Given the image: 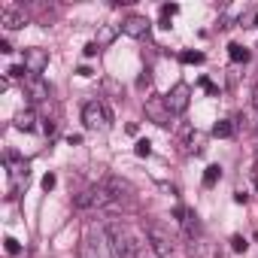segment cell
I'll use <instances>...</instances> for the list:
<instances>
[{"label":"cell","mask_w":258,"mask_h":258,"mask_svg":"<svg viewBox=\"0 0 258 258\" xmlns=\"http://www.w3.org/2000/svg\"><path fill=\"white\" fill-rule=\"evenodd\" d=\"M118 31H121V25H100V28H97V37H94V43H97L100 49H106L109 43H115Z\"/></svg>","instance_id":"cell-13"},{"label":"cell","mask_w":258,"mask_h":258,"mask_svg":"<svg viewBox=\"0 0 258 258\" xmlns=\"http://www.w3.org/2000/svg\"><path fill=\"white\" fill-rule=\"evenodd\" d=\"M134 152H137L140 158H149V155H152V143H149V140H137V146H134Z\"/></svg>","instance_id":"cell-20"},{"label":"cell","mask_w":258,"mask_h":258,"mask_svg":"<svg viewBox=\"0 0 258 258\" xmlns=\"http://www.w3.org/2000/svg\"><path fill=\"white\" fill-rule=\"evenodd\" d=\"M146 243H149V249H152L155 258H170V255H173V237H170L158 222L146 225Z\"/></svg>","instance_id":"cell-2"},{"label":"cell","mask_w":258,"mask_h":258,"mask_svg":"<svg viewBox=\"0 0 258 258\" xmlns=\"http://www.w3.org/2000/svg\"><path fill=\"white\" fill-rule=\"evenodd\" d=\"M13 124L19 127V131H34V124H37V112H34V109H22V112H16Z\"/></svg>","instance_id":"cell-14"},{"label":"cell","mask_w":258,"mask_h":258,"mask_svg":"<svg viewBox=\"0 0 258 258\" xmlns=\"http://www.w3.org/2000/svg\"><path fill=\"white\" fill-rule=\"evenodd\" d=\"M255 188H258V185H255Z\"/></svg>","instance_id":"cell-33"},{"label":"cell","mask_w":258,"mask_h":258,"mask_svg":"<svg viewBox=\"0 0 258 258\" xmlns=\"http://www.w3.org/2000/svg\"><path fill=\"white\" fill-rule=\"evenodd\" d=\"M152 258H155V255H152Z\"/></svg>","instance_id":"cell-34"},{"label":"cell","mask_w":258,"mask_h":258,"mask_svg":"<svg viewBox=\"0 0 258 258\" xmlns=\"http://www.w3.org/2000/svg\"><path fill=\"white\" fill-rule=\"evenodd\" d=\"M55 182H58V176H55V173H46V176H43V188H46V191H52V188H55Z\"/></svg>","instance_id":"cell-23"},{"label":"cell","mask_w":258,"mask_h":258,"mask_svg":"<svg viewBox=\"0 0 258 258\" xmlns=\"http://www.w3.org/2000/svg\"><path fill=\"white\" fill-rule=\"evenodd\" d=\"M231 134H234V124L228 118H222V121L213 124V137H231Z\"/></svg>","instance_id":"cell-17"},{"label":"cell","mask_w":258,"mask_h":258,"mask_svg":"<svg viewBox=\"0 0 258 258\" xmlns=\"http://www.w3.org/2000/svg\"><path fill=\"white\" fill-rule=\"evenodd\" d=\"M4 246H7V252H10V255H19V252H22V243H19L16 237H7V240H4Z\"/></svg>","instance_id":"cell-21"},{"label":"cell","mask_w":258,"mask_h":258,"mask_svg":"<svg viewBox=\"0 0 258 258\" xmlns=\"http://www.w3.org/2000/svg\"><path fill=\"white\" fill-rule=\"evenodd\" d=\"M109 255V246H106V237H103V231H100V237L94 240V237H85V243H82V258H106ZM112 258V255H109Z\"/></svg>","instance_id":"cell-9"},{"label":"cell","mask_w":258,"mask_h":258,"mask_svg":"<svg viewBox=\"0 0 258 258\" xmlns=\"http://www.w3.org/2000/svg\"><path fill=\"white\" fill-rule=\"evenodd\" d=\"M82 52H85V58H94V55H97V52H100V46H97V43H94V40H91V43H88V46H85V49H82Z\"/></svg>","instance_id":"cell-24"},{"label":"cell","mask_w":258,"mask_h":258,"mask_svg":"<svg viewBox=\"0 0 258 258\" xmlns=\"http://www.w3.org/2000/svg\"><path fill=\"white\" fill-rule=\"evenodd\" d=\"M201 85H204V88H207V91H210V94H216V91H219V88H216V85H213V82H210V79H207V76H204V79H201Z\"/></svg>","instance_id":"cell-25"},{"label":"cell","mask_w":258,"mask_h":258,"mask_svg":"<svg viewBox=\"0 0 258 258\" xmlns=\"http://www.w3.org/2000/svg\"><path fill=\"white\" fill-rule=\"evenodd\" d=\"M106 191L112 195V201H124V198H131V195H134V185L127 182V179L109 176V179H106Z\"/></svg>","instance_id":"cell-10"},{"label":"cell","mask_w":258,"mask_h":258,"mask_svg":"<svg viewBox=\"0 0 258 258\" xmlns=\"http://www.w3.org/2000/svg\"><path fill=\"white\" fill-rule=\"evenodd\" d=\"M252 103H255V109H258V85H255V94H252Z\"/></svg>","instance_id":"cell-30"},{"label":"cell","mask_w":258,"mask_h":258,"mask_svg":"<svg viewBox=\"0 0 258 258\" xmlns=\"http://www.w3.org/2000/svg\"><path fill=\"white\" fill-rule=\"evenodd\" d=\"M121 34L134 37V40L146 37V34H149V19H146V16H127V19L121 22Z\"/></svg>","instance_id":"cell-8"},{"label":"cell","mask_w":258,"mask_h":258,"mask_svg":"<svg viewBox=\"0 0 258 258\" xmlns=\"http://www.w3.org/2000/svg\"><path fill=\"white\" fill-rule=\"evenodd\" d=\"M188 100H191V88H188L185 82H176V85L170 88V94L164 97V103H167V109H170L173 115H182V112L188 109Z\"/></svg>","instance_id":"cell-4"},{"label":"cell","mask_w":258,"mask_h":258,"mask_svg":"<svg viewBox=\"0 0 258 258\" xmlns=\"http://www.w3.org/2000/svg\"><path fill=\"white\" fill-rule=\"evenodd\" d=\"M0 52H4V55H10V52H13V46H10V40H0Z\"/></svg>","instance_id":"cell-28"},{"label":"cell","mask_w":258,"mask_h":258,"mask_svg":"<svg viewBox=\"0 0 258 258\" xmlns=\"http://www.w3.org/2000/svg\"><path fill=\"white\" fill-rule=\"evenodd\" d=\"M25 91H28V97L34 100V103H43V100H49V82L43 79V76H28L25 79Z\"/></svg>","instance_id":"cell-7"},{"label":"cell","mask_w":258,"mask_h":258,"mask_svg":"<svg viewBox=\"0 0 258 258\" xmlns=\"http://www.w3.org/2000/svg\"><path fill=\"white\" fill-rule=\"evenodd\" d=\"M76 73H79V76H82V79H88V76H91V67H88V64H82V67H79V70H76Z\"/></svg>","instance_id":"cell-27"},{"label":"cell","mask_w":258,"mask_h":258,"mask_svg":"<svg viewBox=\"0 0 258 258\" xmlns=\"http://www.w3.org/2000/svg\"><path fill=\"white\" fill-rule=\"evenodd\" d=\"M179 61H182V64H204V52L185 49V52H179Z\"/></svg>","instance_id":"cell-19"},{"label":"cell","mask_w":258,"mask_h":258,"mask_svg":"<svg viewBox=\"0 0 258 258\" xmlns=\"http://www.w3.org/2000/svg\"><path fill=\"white\" fill-rule=\"evenodd\" d=\"M231 249H234V252H246V249H249V243H246L240 234H234V237H231Z\"/></svg>","instance_id":"cell-22"},{"label":"cell","mask_w":258,"mask_h":258,"mask_svg":"<svg viewBox=\"0 0 258 258\" xmlns=\"http://www.w3.org/2000/svg\"><path fill=\"white\" fill-rule=\"evenodd\" d=\"M49 67V52L46 49H25V70L28 76H40Z\"/></svg>","instance_id":"cell-6"},{"label":"cell","mask_w":258,"mask_h":258,"mask_svg":"<svg viewBox=\"0 0 258 258\" xmlns=\"http://www.w3.org/2000/svg\"><path fill=\"white\" fill-rule=\"evenodd\" d=\"M219 179H222V167H219V164H210V167L204 170V185H207V188H213Z\"/></svg>","instance_id":"cell-16"},{"label":"cell","mask_w":258,"mask_h":258,"mask_svg":"<svg viewBox=\"0 0 258 258\" xmlns=\"http://www.w3.org/2000/svg\"><path fill=\"white\" fill-rule=\"evenodd\" d=\"M252 28H258V16H255V25H252Z\"/></svg>","instance_id":"cell-31"},{"label":"cell","mask_w":258,"mask_h":258,"mask_svg":"<svg viewBox=\"0 0 258 258\" xmlns=\"http://www.w3.org/2000/svg\"><path fill=\"white\" fill-rule=\"evenodd\" d=\"M67 143H70V146H79V143H82V137H79V134H70V137H67Z\"/></svg>","instance_id":"cell-29"},{"label":"cell","mask_w":258,"mask_h":258,"mask_svg":"<svg viewBox=\"0 0 258 258\" xmlns=\"http://www.w3.org/2000/svg\"><path fill=\"white\" fill-rule=\"evenodd\" d=\"M255 243H258V231H255Z\"/></svg>","instance_id":"cell-32"},{"label":"cell","mask_w":258,"mask_h":258,"mask_svg":"<svg viewBox=\"0 0 258 258\" xmlns=\"http://www.w3.org/2000/svg\"><path fill=\"white\" fill-rule=\"evenodd\" d=\"M146 115H149L158 127H170V124H173V112L167 109L164 97H146Z\"/></svg>","instance_id":"cell-5"},{"label":"cell","mask_w":258,"mask_h":258,"mask_svg":"<svg viewBox=\"0 0 258 258\" xmlns=\"http://www.w3.org/2000/svg\"><path fill=\"white\" fill-rule=\"evenodd\" d=\"M176 13H179L176 4H164V7H161V28H170V19H173Z\"/></svg>","instance_id":"cell-18"},{"label":"cell","mask_w":258,"mask_h":258,"mask_svg":"<svg viewBox=\"0 0 258 258\" xmlns=\"http://www.w3.org/2000/svg\"><path fill=\"white\" fill-rule=\"evenodd\" d=\"M82 124L88 131H97V127H109L112 124V109L103 100H88L82 106Z\"/></svg>","instance_id":"cell-1"},{"label":"cell","mask_w":258,"mask_h":258,"mask_svg":"<svg viewBox=\"0 0 258 258\" xmlns=\"http://www.w3.org/2000/svg\"><path fill=\"white\" fill-rule=\"evenodd\" d=\"M176 219L182 222V228H185V234H188V237H195V234H201V222H198V213H195V210H185V207H176Z\"/></svg>","instance_id":"cell-11"},{"label":"cell","mask_w":258,"mask_h":258,"mask_svg":"<svg viewBox=\"0 0 258 258\" xmlns=\"http://www.w3.org/2000/svg\"><path fill=\"white\" fill-rule=\"evenodd\" d=\"M100 231H103V237H106V246H109V255H112V258H121V255L127 252V246L134 243L131 237L124 234V228H121L118 222H112V219H109Z\"/></svg>","instance_id":"cell-3"},{"label":"cell","mask_w":258,"mask_h":258,"mask_svg":"<svg viewBox=\"0 0 258 258\" xmlns=\"http://www.w3.org/2000/svg\"><path fill=\"white\" fill-rule=\"evenodd\" d=\"M228 55H231L234 64H246V61H249V49H243L240 43H231V46H228Z\"/></svg>","instance_id":"cell-15"},{"label":"cell","mask_w":258,"mask_h":258,"mask_svg":"<svg viewBox=\"0 0 258 258\" xmlns=\"http://www.w3.org/2000/svg\"><path fill=\"white\" fill-rule=\"evenodd\" d=\"M0 25H4L7 31H19L25 25V13H19L13 7H4V10H0Z\"/></svg>","instance_id":"cell-12"},{"label":"cell","mask_w":258,"mask_h":258,"mask_svg":"<svg viewBox=\"0 0 258 258\" xmlns=\"http://www.w3.org/2000/svg\"><path fill=\"white\" fill-rule=\"evenodd\" d=\"M25 73H28V70H25V64H22V67H13V70H10V76H25ZM25 79H28V76H25Z\"/></svg>","instance_id":"cell-26"}]
</instances>
